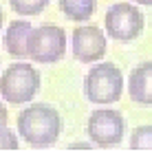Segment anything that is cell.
Returning a JSON list of instances; mask_svg holds the SVG:
<instances>
[{
  "label": "cell",
  "instance_id": "cell-1",
  "mask_svg": "<svg viewBox=\"0 0 152 152\" xmlns=\"http://www.w3.org/2000/svg\"><path fill=\"white\" fill-rule=\"evenodd\" d=\"M18 134L35 150L51 148L62 134V115L51 104H31L18 115Z\"/></svg>",
  "mask_w": 152,
  "mask_h": 152
},
{
  "label": "cell",
  "instance_id": "cell-2",
  "mask_svg": "<svg viewBox=\"0 0 152 152\" xmlns=\"http://www.w3.org/2000/svg\"><path fill=\"white\" fill-rule=\"evenodd\" d=\"M124 93V73L113 62H99L84 77V95L95 106H110Z\"/></svg>",
  "mask_w": 152,
  "mask_h": 152
},
{
  "label": "cell",
  "instance_id": "cell-3",
  "mask_svg": "<svg viewBox=\"0 0 152 152\" xmlns=\"http://www.w3.org/2000/svg\"><path fill=\"white\" fill-rule=\"evenodd\" d=\"M40 73L27 62H15L0 75V97L13 106L29 104L40 91Z\"/></svg>",
  "mask_w": 152,
  "mask_h": 152
},
{
  "label": "cell",
  "instance_id": "cell-4",
  "mask_svg": "<svg viewBox=\"0 0 152 152\" xmlns=\"http://www.w3.org/2000/svg\"><path fill=\"white\" fill-rule=\"evenodd\" d=\"M104 27H106L108 38L117 42H132L143 33L145 18L139 7L130 2H115L108 7L106 18H104Z\"/></svg>",
  "mask_w": 152,
  "mask_h": 152
},
{
  "label": "cell",
  "instance_id": "cell-5",
  "mask_svg": "<svg viewBox=\"0 0 152 152\" xmlns=\"http://www.w3.org/2000/svg\"><path fill=\"white\" fill-rule=\"evenodd\" d=\"M86 132L97 148H117L126 132L124 115L115 108H95L88 117Z\"/></svg>",
  "mask_w": 152,
  "mask_h": 152
},
{
  "label": "cell",
  "instance_id": "cell-6",
  "mask_svg": "<svg viewBox=\"0 0 152 152\" xmlns=\"http://www.w3.org/2000/svg\"><path fill=\"white\" fill-rule=\"evenodd\" d=\"M66 53V33L57 24L35 27L29 40V57L38 64H55Z\"/></svg>",
  "mask_w": 152,
  "mask_h": 152
},
{
  "label": "cell",
  "instance_id": "cell-7",
  "mask_svg": "<svg viewBox=\"0 0 152 152\" xmlns=\"http://www.w3.org/2000/svg\"><path fill=\"white\" fill-rule=\"evenodd\" d=\"M73 55L77 62L93 64L106 55V35L95 24H80L73 31Z\"/></svg>",
  "mask_w": 152,
  "mask_h": 152
},
{
  "label": "cell",
  "instance_id": "cell-8",
  "mask_svg": "<svg viewBox=\"0 0 152 152\" xmlns=\"http://www.w3.org/2000/svg\"><path fill=\"white\" fill-rule=\"evenodd\" d=\"M128 95L139 106H152V62H141L128 77Z\"/></svg>",
  "mask_w": 152,
  "mask_h": 152
},
{
  "label": "cell",
  "instance_id": "cell-9",
  "mask_svg": "<svg viewBox=\"0 0 152 152\" xmlns=\"http://www.w3.org/2000/svg\"><path fill=\"white\" fill-rule=\"evenodd\" d=\"M33 24L29 20H13L11 24L4 31V51H7L11 57H29V40H31V33H33Z\"/></svg>",
  "mask_w": 152,
  "mask_h": 152
},
{
  "label": "cell",
  "instance_id": "cell-10",
  "mask_svg": "<svg viewBox=\"0 0 152 152\" xmlns=\"http://www.w3.org/2000/svg\"><path fill=\"white\" fill-rule=\"evenodd\" d=\"M60 11L73 22H86L95 13V0H60Z\"/></svg>",
  "mask_w": 152,
  "mask_h": 152
},
{
  "label": "cell",
  "instance_id": "cell-11",
  "mask_svg": "<svg viewBox=\"0 0 152 152\" xmlns=\"http://www.w3.org/2000/svg\"><path fill=\"white\" fill-rule=\"evenodd\" d=\"M11 9L18 15H38L49 7V0H9Z\"/></svg>",
  "mask_w": 152,
  "mask_h": 152
},
{
  "label": "cell",
  "instance_id": "cell-12",
  "mask_svg": "<svg viewBox=\"0 0 152 152\" xmlns=\"http://www.w3.org/2000/svg\"><path fill=\"white\" fill-rule=\"evenodd\" d=\"M130 150H152V126H139L130 134Z\"/></svg>",
  "mask_w": 152,
  "mask_h": 152
},
{
  "label": "cell",
  "instance_id": "cell-13",
  "mask_svg": "<svg viewBox=\"0 0 152 152\" xmlns=\"http://www.w3.org/2000/svg\"><path fill=\"white\" fill-rule=\"evenodd\" d=\"M0 150H18V137L7 126H0Z\"/></svg>",
  "mask_w": 152,
  "mask_h": 152
},
{
  "label": "cell",
  "instance_id": "cell-14",
  "mask_svg": "<svg viewBox=\"0 0 152 152\" xmlns=\"http://www.w3.org/2000/svg\"><path fill=\"white\" fill-rule=\"evenodd\" d=\"M95 145H91V143H82V141H77V143H71L69 145V150H93Z\"/></svg>",
  "mask_w": 152,
  "mask_h": 152
},
{
  "label": "cell",
  "instance_id": "cell-15",
  "mask_svg": "<svg viewBox=\"0 0 152 152\" xmlns=\"http://www.w3.org/2000/svg\"><path fill=\"white\" fill-rule=\"evenodd\" d=\"M7 121H9V113L4 108V104L0 102V126H7Z\"/></svg>",
  "mask_w": 152,
  "mask_h": 152
},
{
  "label": "cell",
  "instance_id": "cell-16",
  "mask_svg": "<svg viewBox=\"0 0 152 152\" xmlns=\"http://www.w3.org/2000/svg\"><path fill=\"white\" fill-rule=\"evenodd\" d=\"M132 2H139V4H145V7H152V0H132Z\"/></svg>",
  "mask_w": 152,
  "mask_h": 152
},
{
  "label": "cell",
  "instance_id": "cell-17",
  "mask_svg": "<svg viewBox=\"0 0 152 152\" xmlns=\"http://www.w3.org/2000/svg\"><path fill=\"white\" fill-rule=\"evenodd\" d=\"M2 22H4V13H2V9H0V29H2Z\"/></svg>",
  "mask_w": 152,
  "mask_h": 152
}]
</instances>
